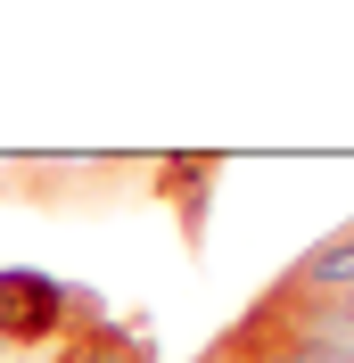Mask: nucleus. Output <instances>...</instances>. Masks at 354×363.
<instances>
[{
  "label": "nucleus",
  "instance_id": "39448f33",
  "mask_svg": "<svg viewBox=\"0 0 354 363\" xmlns=\"http://www.w3.org/2000/svg\"><path fill=\"white\" fill-rule=\"evenodd\" d=\"M215 355H222V363H264V355H256V347L239 339V330H222V339H215Z\"/></svg>",
  "mask_w": 354,
  "mask_h": 363
},
{
  "label": "nucleus",
  "instance_id": "423d86ee",
  "mask_svg": "<svg viewBox=\"0 0 354 363\" xmlns=\"http://www.w3.org/2000/svg\"><path fill=\"white\" fill-rule=\"evenodd\" d=\"M198 363H222V355H215V347H206V355H198Z\"/></svg>",
  "mask_w": 354,
  "mask_h": 363
},
{
  "label": "nucleus",
  "instance_id": "6e6552de",
  "mask_svg": "<svg viewBox=\"0 0 354 363\" xmlns=\"http://www.w3.org/2000/svg\"><path fill=\"white\" fill-rule=\"evenodd\" d=\"M0 355H8V339H0Z\"/></svg>",
  "mask_w": 354,
  "mask_h": 363
},
{
  "label": "nucleus",
  "instance_id": "7ed1b4c3",
  "mask_svg": "<svg viewBox=\"0 0 354 363\" xmlns=\"http://www.w3.org/2000/svg\"><path fill=\"white\" fill-rule=\"evenodd\" d=\"M280 289H297V297H354V215L338 231H321V240H313L305 256H297V264L280 272Z\"/></svg>",
  "mask_w": 354,
  "mask_h": 363
},
{
  "label": "nucleus",
  "instance_id": "0eeeda50",
  "mask_svg": "<svg viewBox=\"0 0 354 363\" xmlns=\"http://www.w3.org/2000/svg\"><path fill=\"white\" fill-rule=\"evenodd\" d=\"M338 306H346V314H354V297H338Z\"/></svg>",
  "mask_w": 354,
  "mask_h": 363
},
{
  "label": "nucleus",
  "instance_id": "f03ea898",
  "mask_svg": "<svg viewBox=\"0 0 354 363\" xmlns=\"http://www.w3.org/2000/svg\"><path fill=\"white\" fill-rule=\"evenodd\" d=\"M215 182H222V165H215V157H198V149H181V157H156V165H149V199H156V206H173L181 248H206Z\"/></svg>",
  "mask_w": 354,
  "mask_h": 363
},
{
  "label": "nucleus",
  "instance_id": "f257e3e1",
  "mask_svg": "<svg viewBox=\"0 0 354 363\" xmlns=\"http://www.w3.org/2000/svg\"><path fill=\"white\" fill-rule=\"evenodd\" d=\"M74 330V289L67 281H50V272H0V339L8 355L17 347H58Z\"/></svg>",
  "mask_w": 354,
  "mask_h": 363
},
{
  "label": "nucleus",
  "instance_id": "20e7f679",
  "mask_svg": "<svg viewBox=\"0 0 354 363\" xmlns=\"http://www.w3.org/2000/svg\"><path fill=\"white\" fill-rule=\"evenodd\" d=\"M50 363H156V355H149L140 330H124V322H74L67 339L50 347Z\"/></svg>",
  "mask_w": 354,
  "mask_h": 363
}]
</instances>
